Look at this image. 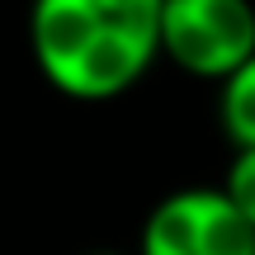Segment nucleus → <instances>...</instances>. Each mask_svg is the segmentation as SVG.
Here are the masks:
<instances>
[{
  "label": "nucleus",
  "mask_w": 255,
  "mask_h": 255,
  "mask_svg": "<svg viewBox=\"0 0 255 255\" xmlns=\"http://www.w3.org/2000/svg\"><path fill=\"white\" fill-rule=\"evenodd\" d=\"M85 255H119V251H85Z\"/></svg>",
  "instance_id": "423d86ee"
},
{
  "label": "nucleus",
  "mask_w": 255,
  "mask_h": 255,
  "mask_svg": "<svg viewBox=\"0 0 255 255\" xmlns=\"http://www.w3.org/2000/svg\"><path fill=\"white\" fill-rule=\"evenodd\" d=\"M137 255H255V227L222 184H189L146 213Z\"/></svg>",
  "instance_id": "7ed1b4c3"
},
{
  "label": "nucleus",
  "mask_w": 255,
  "mask_h": 255,
  "mask_svg": "<svg viewBox=\"0 0 255 255\" xmlns=\"http://www.w3.org/2000/svg\"><path fill=\"white\" fill-rule=\"evenodd\" d=\"M222 194L237 203V213L255 227V151H237L222 175Z\"/></svg>",
  "instance_id": "39448f33"
},
{
  "label": "nucleus",
  "mask_w": 255,
  "mask_h": 255,
  "mask_svg": "<svg viewBox=\"0 0 255 255\" xmlns=\"http://www.w3.org/2000/svg\"><path fill=\"white\" fill-rule=\"evenodd\" d=\"M161 57L184 76L222 85L255 57V5L251 0H165Z\"/></svg>",
  "instance_id": "f03ea898"
},
{
  "label": "nucleus",
  "mask_w": 255,
  "mask_h": 255,
  "mask_svg": "<svg viewBox=\"0 0 255 255\" xmlns=\"http://www.w3.org/2000/svg\"><path fill=\"white\" fill-rule=\"evenodd\" d=\"M218 123L237 151H255V57L218 85Z\"/></svg>",
  "instance_id": "20e7f679"
},
{
  "label": "nucleus",
  "mask_w": 255,
  "mask_h": 255,
  "mask_svg": "<svg viewBox=\"0 0 255 255\" xmlns=\"http://www.w3.org/2000/svg\"><path fill=\"white\" fill-rule=\"evenodd\" d=\"M165 0H33L28 52L57 95L109 104L161 57Z\"/></svg>",
  "instance_id": "f257e3e1"
}]
</instances>
